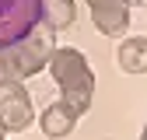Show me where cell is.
<instances>
[{
	"label": "cell",
	"mask_w": 147,
	"mask_h": 140,
	"mask_svg": "<svg viewBox=\"0 0 147 140\" xmlns=\"http://www.w3.org/2000/svg\"><path fill=\"white\" fill-rule=\"evenodd\" d=\"M49 74H53V81L60 84L63 102H67L77 116H84V112L91 109V98H95V74H91L84 52L74 49V46L53 49V56H49Z\"/></svg>",
	"instance_id": "6da1fadb"
},
{
	"label": "cell",
	"mask_w": 147,
	"mask_h": 140,
	"mask_svg": "<svg viewBox=\"0 0 147 140\" xmlns=\"http://www.w3.org/2000/svg\"><path fill=\"white\" fill-rule=\"evenodd\" d=\"M53 35H56L53 28L39 25L28 39L14 42L7 49H0V74H4V77H14V81H25L32 74H39V70H46L53 49H56V46H53Z\"/></svg>",
	"instance_id": "7a4b0ae2"
},
{
	"label": "cell",
	"mask_w": 147,
	"mask_h": 140,
	"mask_svg": "<svg viewBox=\"0 0 147 140\" xmlns=\"http://www.w3.org/2000/svg\"><path fill=\"white\" fill-rule=\"evenodd\" d=\"M42 25V0H0V49L28 39Z\"/></svg>",
	"instance_id": "3957f363"
},
{
	"label": "cell",
	"mask_w": 147,
	"mask_h": 140,
	"mask_svg": "<svg viewBox=\"0 0 147 140\" xmlns=\"http://www.w3.org/2000/svg\"><path fill=\"white\" fill-rule=\"evenodd\" d=\"M32 122H35V109L21 81L0 77V126H4V133H21Z\"/></svg>",
	"instance_id": "277c9868"
},
{
	"label": "cell",
	"mask_w": 147,
	"mask_h": 140,
	"mask_svg": "<svg viewBox=\"0 0 147 140\" xmlns=\"http://www.w3.org/2000/svg\"><path fill=\"white\" fill-rule=\"evenodd\" d=\"M91 7V21L102 35H123L130 28V0H84Z\"/></svg>",
	"instance_id": "5b68a950"
},
{
	"label": "cell",
	"mask_w": 147,
	"mask_h": 140,
	"mask_svg": "<svg viewBox=\"0 0 147 140\" xmlns=\"http://www.w3.org/2000/svg\"><path fill=\"white\" fill-rule=\"evenodd\" d=\"M39 126H42L46 137L60 140V137L74 133V126H77V112H74L67 102H53V105H46V112L39 116Z\"/></svg>",
	"instance_id": "8992f818"
},
{
	"label": "cell",
	"mask_w": 147,
	"mask_h": 140,
	"mask_svg": "<svg viewBox=\"0 0 147 140\" xmlns=\"http://www.w3.org/2000/svg\"><path fill=\"white\" fill-rule=\"evenodd\" d=\"M116 63L123 74H147V39H123L116 49Z\"/></svg>",
	"instance_id": "52a82bcc"
},
{
	"label": "cell",
	"mask_w": 147,
	"mask_h": 140,
	"mask_svg": "<svg viewBox=\"0 0 147 140\" xmlns=\"http://www.w3.org/2000/svg\"><path fill=\"white\" fill-rule=\"evenodd\" d=\"M74 18H77L74 0H42V25H46V28L63 32V28L74 25Z\"/></svg>",
	"instance_id": "ba28073f"
},
{
	"label": "cell",
	"mask_w": 147,
	"mask_h": 140,
	"mask_svg": "<svg viewBox=\"0 0 147 140\" xmlns=\"http://www.w3.org/2000/svg\"><path fill=\"white\" fill-rule=\"evenodd\" d=\"M140 140H147V126H144V133H140Z\"/></svg>",
	"instance_id": "9c48e42d"
},
{
	"label": "cell",
	"mask_w": 147,
	"mask_h": 140,
	"mask_svg": "<svg viewBox=\"0 0 147 140\" xmlns=\"http://www.w3.org/2000/svg\"><path fill=\"white\" fill-rule=\"evenodd\" d=\"M0 140H4V126H0Z\"/></svg>",
	"instance_id": "30bf717a"
},
{
	"label": "cell",
	"mask_w": 147,
	"mask_h": 140,
	"mask_svg": "<svg viewBox=\"0 0 147 140\" xmlns=\"http://www.w3.org/2000/svg\"><path fill=\"white\" fill-rule=\"evenodd\" d=\"M137 4H147V0H137Z\"/></svg>",
	"instance_id": "8fae6325"
}]
</instances>
